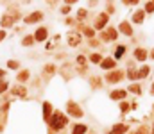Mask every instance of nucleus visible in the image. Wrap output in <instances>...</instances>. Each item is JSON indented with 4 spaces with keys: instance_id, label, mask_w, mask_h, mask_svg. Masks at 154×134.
<instances>
[{
    "instance_id": "nucleus-17",
    "label": "nucleus",
    "mask_w": 154,
    "mask_h": 134,
    "mask_svg": "<svg viewBox=\"0 0 154 134\" xmlns=\"http://www.w3.org/2000/svg\"><path fill=\"white\" fill-rule=\"evenodd\" d=\"M143 20V13L142 11H138V13H134V22L136 23H140V22H142Z\"/></svg>"
},
{
    "instance_id": "nucleus-9",
    "label": "nucleus",
    "mask_w": 154,
    "mask_h": 134,
    "mask_svg": "<svg viewBox=\"0 0 154 134\" xmlns=\"http://www.w3.org/2000/svg\"><path fill=\"white\" fill-rule=\"evenodd\" d=\"M47 38V31H45V29H38V32H36V39L38 41H43Z\"/></svg>"
},
{
    "instance_id": "nucleus-19",
    "label": "nucleus",
    "mask_w": 154,
    "mask_h": 134,
    "mask_svg": "<svg viewBox=\"0 0 154 134\" xmlns=\"http://www.w3.org/2000/svg\"><path fill=\"white\" fill-rule=\"evenodd\" d=\"M91 61H93V63H102V59H101L99 54H93V55H91Z\"/></svg>"
},
{
    "instance_id": "nucleus-12",
    "label": "nucleus",
    "mask_w": 154,
    "mask_h": 134,
    "mask_svg": "<svg viewBox=\"0 0 154 134\" xmlns=\"http://www.w3.org/2000/svg\"><path fill=\"white\" fill-rule=\"evenodd\" d=\"M68 111H70V113H72L74 116H81V114H82V111H81L79 107H75V106H74V104H70V107H68Z\"/></svg>"
},
{
    "instance_id": "nucleus-13",
    "label": "nucleus",
    "mask_w": 154,
    "mask_h": 134,
    "mask_svg": "<svg viewBox=\"0 0 154 134\" xmlns=\"http://www.w3.org/2000/svg\"><path fill=\"white\" fill-rule=\"evenodd\" d=\"M124 97H125V91H122V89H117V91H113V93H111V98H115V100L124 98Z\"/></svg>"
},
{
    "instance_id": "nucleus-23",
    "label": "nucleus",
    "mask_w": 154,
    "mask_h": 134,
    "mask_svg": "<svg viewBox=\"0 0 154 134\" xmlns=\"http://www.w3.org/2000/svg\"><path fill=\"white\" fill-rule=\"evenodd\" d=\"M15 93L16 95H25V89L23 88H15Z\"/></svg>"
},
{
    "instance_id": "nucleus-24",
    "label": "nucleus",
    "mask_w": 154,
    "mask_h": 134,
    "mask_svg": "<svg viewBox=\"0 0 154 134\" xmlns=\"http://www.w3.org/2000/svg\"><path fill=\"white\" fill-rule=\"evenodd\" d=\"M7 65H9V68H18V63L16 61H9Z\"/></svg>"
},
{
    "instance_id": "nucleus-8",
    "label": "nucleus",
    "mask_w": 154,
    "mask_h": 134,
    "mask_svg": "<svg viewBox=\"0 0 154 134\" xmlns=\"http://www.w3.org/2000/svg\"><path fill=\"white\" fill-rule=\"evenodd\" d=\"M38 20H41V13H34V14H31V16L27 18L25 22H27V23H34V22H38Z\"/></svg>"
},
{
    "instance_id": "nucleus-25",
    "label": "nucleus",
    "mask_w": 154,
    "mask_h": 134,
    "mask_svg": "<svg viewBox=\"0 0 154 134\" xmlns=\"http://www.w3.org/2000/svg\"><path fill=\"white\" fill-rule=\"evenodd\" d=\"M31 43H32V38H31V36L23 39V45H31Z\"/></svg>"
},
{
    "instance_id": "nucleus-11",
    "label": "nucleus",
    "mask_w": 154,
    "mask_h": 134,
    "mask_svg": "<svg viewBox=\"0 0 154 134\" xmlns=\"http://www.w3.org/2000/svg\"><path fill=\"white\" fill-rule=\"evenodd\" d=\"M125 130H127V127H125V125H117L113 130H111L109 134H124Z\"/></svg>"
},
{
    "instance_id": "nucleus-4",
    "label": "nucleus",
    "mask_w": 154,
    "mask_h": 134,
    "mask_svg": "<svg viewBox=\"0 0 154 134\" xmlns=\"http://www.w3.org/2000/svg\"><path fill=\"white\" fill-rule=\"evenodd\" d=\"M106 22H108V14H101V16L97 18V22H95V27H97V29H102Z\"/></svg>"
},
{
    "instance_id": "nucleus-20",
    "label": "nucleus",
    "mask_w": 154,
    "mask_h": 134,
    "mask_svg": "<svg viewBox=\"0 0 154 134\" xmlns=\"http://www.w3.org/2000/svg\"><path fill=\"white\" fill-rule=\"evenodd\" d=\"M145 11H147V13H152V11H154V4H152V2H147Z\"/></svg>"
},
{
    "instance_id": "nucleus-28",
    "label": "nucleus",
    "mask_w": 154,
    "mask_h": 134,
    "mask_svg": "<svg viewBox=\"0 0 154 134\" xmlns=\"http://www.w3.org/2000/svg\"><path fill=\"white\" fill-rule=\"evenodd\" d=\"M6 88H7V84H0V91H4Z\"/></svg>"
},
{
    "instance_id": "nucleus-5",
    "label": "nucleus",
    "mask_w": 154,
    "mask_h": 134,
    "mask_svg": "<svg viewBox=\"0 0 154 134\" xmlns=\"http://www.w3.org/2000/svg\"><path fill=\"white\" fill-rule=\"evenodd\" d=\"M104 70H111V68H113L115 66V61H113V59H102V65H101Z\"/></svg>"
},
{
    "instance_id": "nucleus-10",
    "label": "nucleus",
    "mask_w": 154,
    "mask_h": 134,
    "mask_svg": "<svg viewBox=\"0 0 154 134\" xmlns=\"http://www.w3.org/2000/svg\"><path fill=\"white\" fill-rule=\"evenodd\" d=\"M134 55H136V59H138V61H143V59H145V57H147V52H145V50H143V48H138V50H136V54H134Z\"/></svg>"
},
{
    "instance_id": "nucleus-16",
    "label": "nucleus",
    "mask_w": 154,
    "mask_h": 134,
    "mask_svg": "<svg viewBox=\"0 0 154 134\" xmlns=\"http://www.w3.org/2000/svg\"><path fill=\"white\" fill-rule=\"evenodd\" d=\"M147 73H149V66H143L142 70H140V72L136 73V77H145V75H147Z\"/></svg>"
},
{
    "instance_id": "nucleus-21",
    "label": "nucleus",
    "mask_w": 154,
    "mask_h": 134,
    "mask_svg": "<svg viewBox=\"0 0 154 134\" xmlns=\"http://www.w3.org/2000/svg\"><path fill=\"white\" fill-rule=\"evenodd\" d=\"M27 77H29V72H22L18 79H20V81H27Z\"/></svg>"
},
{
    "instance_id": "nucleus-2",
    "label": "nucleus",
    "mask_w": 154,
    "mask_h": 134,
    "mask_svg": "<svg viewBox=\"0 0 154 134\" xmlns=\"http://www.w3.org/2000/svg\"><path fill=\"white\" fill-rule=\"evenodd\" d=\"M122 77H124V73H122V72H113L111 75H108V81H109V82H118Z\"/></svg>"
},
{
    "instance_id": "nucleus-14",
    "label": "nucleus",
    "mask_w": 154,
    "mask_h": 134,
    "mask_svg": "<svg viewBox=\"0 0 154 134\" xmlns=\"http://www.w3.org/2000/svg\"><path fill=\"white\" fill-rule=\"evenodd\" d=\"M50 111H52V106H50L49 102H45V104H43V113H45V118H49Z\"/></svg>"
},
{
    "instance_id": "nucleus-27",
    "label": "nucleus",
    "mask_w": 154,
    "mask_h": 134,
    "mask_svg": "<svg viewBox=\"0 0 154 134\" xmlns=\"http://www.w3.org/2000/svg\"><path fill=\"white\" fill-rule=\"evenodd\" d=\"M84 32H86V34H88V36H93V31H91V29H88V27H86V29H84Z\"/></svg>"
},
{
    "instance_id": "nucleus-22",
    "label": "nucleus",
    "mask_w": 154,
    "mask_h": 134,
    "mask_svg": "<svg viewBox=\"0 0 154 134\" xmlns=\"http://www.w3.org/2000/svg\"><path fill=\"white\" fill-rule=\"evenodd\" d=\"M129 89H131L133 93H140V86H138V84H133V86H131Z\"/></svg>"
},
{
    "instance_id": "nucleus-6",
    "label": "nucleus",
    "mask_w": 154,
    "mask_h": 134,
    "mask_svg": "<svg viewBox=\"0 0 154 134\" xmlns=\"http://www.w3.org/2000/svg\"><path fill=\"white\" fill-rule=\"evenodd\" d=\"M79 41H81V38H79V34H70V36H68V43H70V45H72V47H75V45H77Z\"/></svg>"
},
{
    "instance_id": "nucleus-1",
    "label": "nucleus",
    "mask_w": 154,
    "mask_h": 134,
    "mask_svg": "<svg viewBox=\"0 0 154 134\" xmlns=\"http://www.w3.org/2000/svg\"><path fill=\"white\" fill-rule=\"evenodd\" d=\"M66 116L63 114V113H56L52 118H50V127L54 129V130H59V129H63L65 125H66Z\"/></svg>"
},
{
    "instance_id": "nucleus-30",
    "label": "nucleus",
    "mask_w": 154,
    "mask_h": 134,
    "mask_svg": "<svg viewBox=\"0 0 154 134\" xmlns=\"http://www.w3.org/2000/svg\"><path fill=\"white\" fill-rule=\"evenodd\" d=\"M152 93H154V86H152Z\"/></svg>"
},
{
    "instance_id": "nucleus-26",
    "label": "nucleus",
    "mask_w": 154,
    "mask_h": 134,
    "mask_svg": "<svg viewBox=\"0 0 154 134\" xmlns=\"http://www.w3.org/2000/svg\"><path fill=\"white\" fill-rule=\"evenodd\" d=\"M120 109H122V111L125 113V111H127V109H129V106H127V104H122V106H120Z\"/></svg>"
},
{
    "instance_id": "nucleus-29",
    "label": "nucleus",
    "mask_w": 154,
    "mask_h": 134,
    "mask_svg": "<svg viewBox=\"0 0 154 134\" xmlns=\"http://www.w3.org/2000/svg\"><path fill=\"white\" fill-rule=\"evenodd\" d=\"M4 36H6V32H4V31H0V41L4 39Z\"/></svg>"
},
{
    "instance_id": "nucleus-15",
    "label": "nucleus",
    "mask_w": 154,
    "mask_h": 134,
    "mask_svg": "<svg viewBox=\"0 0 154 134\" xmlns=\"http://www.w3.org/2000/svg\"><path fill=\"white\" fill-rule=\"evenodd\" d=\"M84 132H86V127H84V125H75L74 134H84Z\"/></svg>"
},
{
    "instance_id": "nucleus-7",
    "label": "nucleus",
    "mask_w": 154,
    "mask_h": 134,
    "mask_svg": "<svg viewBox=\"0 0 154 134\" xmlns=\"http://www.w3.org/2000/svg\"><path fill=\"white\" fill-rule=\"evenodd\" d=\"M120 32H124V34H127V36H131V34H133V31H131V27H129V23H120Z\"/></svg>"
},
{
    "instance_id": "nucleus-18",
    "label": "nucleus",
    "mask_w": 154,
    "mask_h": 134,
    "mask_svg": "<svg viewBox=\"0 0 154 134\" xmlns=\"http://www.w3.org/2000/svg\"><path fill=\"white\" fill-rule=\"evenodd\" d=\"M124 52H125V47H118V48H117V52H115V57H122V55H124Z\"/></svg>"
},
{
    "instance_id": "nucleus-3",
    "label": "nucleus",
    "mask_w": 154,
    "mask_h": 134,
    "mask_svg": "<svg viewBox=\"0 0 154 134\" xmlns=\"http://www.w3.org/2000/svg\"><path fill=\"white\" fill-rule=\"evenodd\" d=\"M102 38H104V39H108V41L115 39V38H117V31H115V29H108V32H104V34H102Z\"/></svg>"
}]
</instances>
